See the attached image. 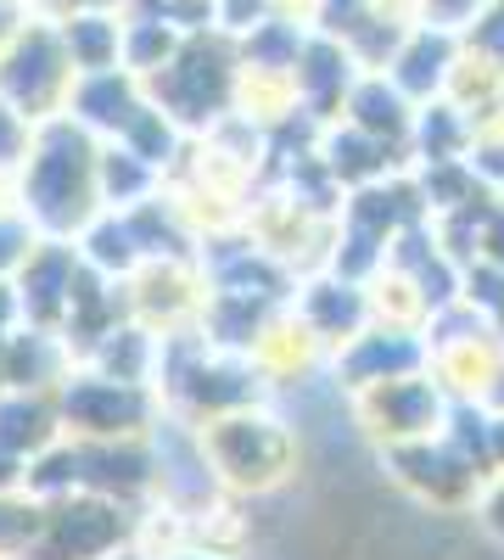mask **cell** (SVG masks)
<instances>
[{"label": "cell", "instance_id": "1", "mask_svg": "<svg viewBox=\"0 0 504 560\" xmlns=\"http://www.w3.org/2000/svg\"><path fill=\"white\" fill-rule=\"evenodd\" d=\"M102 140L79 129L68 113L62 118H45L34 129V147L28 163L12 179V202L34 219V230L45 242H73L79 230L102 213Z\"/></svg>", "mask_w": 504, "mask_h": 560}, {"label": "cell", "instance_id": "2", "mask_svg": "<svg viewBox=\"0 0 504 560\" xmlns=\"http://www.w3.org/2000/svg\"><path fill=\"white\" fill-rule=\"evenodd\" d=\"M236 96H242V51L219 28L191 34L179 45V57L146 79V102L168 113L186 135H208L219 118H231Z\"/></svg>", "mask_w": 504, "mask_h": 560}, {"label": "cell", "instance_id": "3", "mask_svg": "<svg viewBox=\"0 0 504 560\" xmlns=\"http://www.w3.org/2000/svg\"><path fill=\"white\" fill-rule=\"evenodd\" d=\"M208 471L224 493H274L297 471V432L263 404L213 415L197 427Z\"/></svg>", "mask_w": 504, "mask_h": 560}, {"label": "cell", "instance_id": "4", "mask_svg": "<svg viewBox=\"0 0 504 560\" xmlns=\"http://www.w3.org/2000/svg\"><path fill=\"white\" fill-rule=\"evenodd\" d=\"M57 415H62V438H79V443L152 438V427L163 420L152 387L113 382V376H102V370H90V364H73L68 376H62Z\"/></svg>", "mask_w": 504, "mask_h": 560}, {"label": "cell", "instance_id": "5", "mask_svg": "<svg viewBox=\"0 0 504 560\" xmlns=\"http://www.w3.org/2000/svg\"><path fill=\"white\" fill-rule=\"evenodd\" d=\"M73 62L62 51V34L51 18H28L0 45V102H12L28 124L62 118L73 96Z\"/></svg>", "mask_w": 504, "mask_h": 560}, {"label": "cell", "instance_id": "6", "mask_svg": "<svg viewBox=\"0 0 504 560\" xmlns=\"http://www.w3.org/2000/svg\"><path fill=\"white\" fill-rule=\"evenodd\" d=\"M141 527L129 504L102 493H68L39 504V533L23 560H118Z\"/></svg>", "mask_w": 504, "mask_h": 560}, {"label": "cell", "instance_id": "7", "mask_svg": "<svg viewBox=\"0 0 504 560\" xmlns=\"http://www.w3.org/2000/svg\"><path fill=\"white\" fill-rule=\"evenodd\" d=\"M353 415H359V427L371 432L382 448H398V443H421V438L443 432L448 393L437 387L432 370H415V376L376 382V387L353 393Z\"/></svg>", "mask_w": 504, "mask_h": 560}, {"label": "cell", "instance_id": "8", "mask_svg": "<svg viewBox=\"0 0 504 560\" xmlns=\"http://www.w3.org/2000/svg\"><path fill=\"white\" fill-rule=\"evenodd\" d=\"M387 471H392L398 488H409L432 510H471V499L482 488V465L466 448H454L443 432L387 448Z\"/></svg>", "mask_w": 504, "mask_h": 560}, {"label": "cell", "instance_id": "9", "mask_svg": "<svg viewBox=\"0 0 504 560\" xmlns=\"http://www.w3.org/2000/svg\"><path fill=\"white\" fill-rule=\"evenodd\" d=\"M337 359V382L353 393L376 387V382H398V376H415V370L432 364V348H426V331H415V325H387V319H371L364 331L331 353Z\"/></svg>", "mask_w": 504, "mask_h": 560}, {"label": "cell", "instance_id": "10", "mask_svg": "<svg viewBox=\"0 0 504 560\" xmlns=\"http://www.w3.org/2000/svg\"><path fill=\"white\" fill-rule=\"evenodd\" d=\"M292 314L308 325V337L326 348V353H342L364 325H371V292H364V280H348L337 269H319L308 275L297 298H292Z\"/></svg>", "mask_w": 504, "mask_h": 560}, {"label": "cell", "instance_id": "11", "mask_svg": "<svg viewBox=\"0 0 504 560\" xmlns=\"http://www.w3.org/2000/svg\"><path fill=\"white\" fill-rule=\"evenodd\" d=\"M454 62H460V34L426 28V23H409L403 39L392 45V57H387L382 73H387L415 107H426V102H443Z\"/></svg>", "mask_w": 504, "mask_h": 560}, {"label": "cell", "instance_id": "12", "mask_svg": "<svg viewBox=\"0 0 504 560\" xmlns=\"http://www.w3.org/2000/svg\"><path fill=\"white\" fill-rule=\"evenodd\" d=\"M146 107V84L129 68H107V73H79L73 96H68V118L79 129H90L96 140H118L129 129V118Z\"/></svg>", "mask_w": 504, "mask_h": 560}, {"label": "cell", "instance_id": "13", "mask_svg": "<svg viewBox=\"0 0 504 560\" xmlns=\"http://www.w3.org/2000/svg\"><path fill=\"white\" fill-rule=\"evenodd\" d=\"M342 124H353V129H364V135L387 140V147H403V152H409L415 102H409L387 73H359L353 90H348V102H342Z\"/></svg>", "mask_w": 504, "mask_h": 560}, {"label": "cell", "instance_id": "14", "mask_svg": "<svg viewBox=\"0 0 504 560\" xmlns=\"http://www.w3.org/2000/svg\"><path fill=\"white\" fill-rule=\"evenodd\" d=\"M57 34L73 73L124 68V12H73V18H57Z\"/></svg>", "mask_w": 504, "mask_h": 560}, {"label": "cell", "instance_id": "15", "mask_svg": "<svg viewBox=\"0 0 504 560\" xmlns=\"http://www.w3.org/2000/svg\"><path fill=\"white\" fill-rule=\"evenodd\" d=\"M96 179H102V208L107 213H129V208H141V202H152L163 191V174L146 168L129 147H118V140H102Z\"/></svg>", "mask_w": 504, "mask_h": 560}, {"label": "cell", "instance_id": "16", "mask_svg": "<svg viewBox=\"0 0 504 560\" xmlns=\"http://www.w3.org/2000/svg\"><path fill=\"white\" fill-rule=\"evenodd\" d=\"M191 34L186 28H174V23H163V18H152V12H124V68L134 73V79H152V73H163L174 57H179V45H186Z\"/></svg>", "mask_w": 504, "mask_h": 560}, {"label": "cell", "instance_id": "17", "mask_svg": "<svg viewBox=\"0 0 504 560\" xmlns=\"http://www.w3.org/2000/svg\"><path fill=\"white\" fill-rule=\"evenodd\" d=\"M45 236L34 230V219L17 208V202H7L0 208V280H17L23 275V264L34 258V247H39Z\"/></svg>", "mask_w": 504, "mask_h": 560}, {"label": "cell", "instance_id": "18", "mask_svg": "<svg viewBox=\"0 0 504 560\" xmlns=\"http://www.w3.org/2000/svg\"><path fill=\"white\" fill-rule=\"evenodd\" d=\"M34 129L39 124H28L12 102H0V179H17V168L28 163V147H34Z\"/></svg>", "mask_w": 504, "mask_h": 560}, {"label": "cell", "instance_id": "19", "mask_svg": "<svg viewBox=\"0 0 504 560\" xmlns=\"http://www.w3.org/2000/svg\"><path fill=\"white\" fill-rule=\"evenodd\" d=\"M460 45L504 68V0H482V12L460 28Z\"/></svg>", "mask_w": 504, "mask_h": 560}, {"label": "cell", "instance_id": "20", "mask_svg": "<svg viewBox=\"0 0 504 560\" xmlns=\"http://www.w3.org/2000/svg\"><path fill=\"white\" fill-rule=\"evenodd\" d=\"M471 516H477V527H482L493 544H504V471H488V477H482V488H477V499H471Z\"/></svg>", "mask_w": 504, "mask_h": 560}, {"label": "cell", "instance_id": "21", "mask_svg": "<svg viewBox=\"0 0 504 560\" xmlns=\"http://www.w3.org/2000/svg\"><path fill=\"white\" fill-rule=\"evenodd\" d=\"M477 12H482V0H415V23L448 28V34H460Z\"/></svg>", "mask_w": 504, "mask_h": 560}, {"label": "cell", "instance_id": "22", "mask_svg": "<svg viewBox=\"0 0 504 560\" xmlns=\"http://www.w3.org/2000/svg\"><path fill=\"white\" fill-rule=\"evenodd\" d=\"M34 18H73V12H129V0H28Z\"/></svg>", "mask_w": 504, "mask_h": 560}, {"label": "cell", "instance_id": "23", "mask_svg": "<svg viewBox=\"0 0 504 560\" xmlns=\"http://www.w3.org/2000/svg\"><path fill=\"white\" fill-rule=\"evenodd\" d=\"M23 303H17V287L12 280H0V359H7V348L17 342V331H23Z\"/></svg>", "mask_w": 504, "mask_h": 560}, {"label": "cell", "instance_id": "24", "mask_svg": "<svg viewBox=\"0 0 504 560\" xmlns=\"http://www.w3.org/2000/svg\"><path fill=\"white\" fill-rule=\"evenodd\" d=\"M488 471H504V409L488 404Z\"/></svg>", "mask_w": 504, "mask_h": 560}, {"label": "cell", "instance_id": "25", "mask_svg": "<svg viewBox=\"0 0 504 560\" xmlns=\"http://www.w3.org/2000/svg\"><path fill=\"white\" fill-rule=\"evenodd\" d=\"M28 18H34V12H28V0H0V45H7Z\"/></svg>", "mask_w": 504, "mask_h": 560}, {"label": "cell", "instance_id": "26", "mask_svg": "<svg viewBox=\"0 0 504 560\" xmlns=\"http://www.w3.org/2000/svg\"><path fill=\"white\" fill-rule=\"evenodd\" d=\"M157 560H231V555H224V549H168Z\"/></svg>", "mask_w": 504, "mask_h": 560}, {"label": "cell", "instance_id": "27", "mask_svg": "<svg viewBox=\"0 0 504 560\" xmlns=\"http://www.w3.org/2000/svg\"><path fill=\"white\" fill-rule=\"evenodd\" d=\"M493 409H504V370H499V382H493V398H488Z\"/></svg>", "mask_w": 504, "mask_h": 560}, {"label": "cell", "instance_id": "28", "mask_svg": "<svg viewBox=\"0 0 504 560\" xmlns=\"http://www.w3.org/2000/svg\"><path fill=\"white\" fill-rule=\"evenodd\" d=\"M499 107H504V102H499Z\"/></svg>", "mask_w": 504, "mask_h": 560}]
</instances>
